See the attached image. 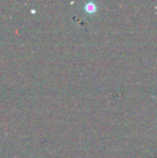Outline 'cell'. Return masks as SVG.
Returning a JSON list of instances; mask_svg holds the SVG:
<instances>
[{
	"instance_id": "cell-1",
	"label": "cell",
	"mask_w": 157,
	"mask_h": 158,
	"mask_svg": "<svg viewBox=\"0 0 157 158\" xmlns=\"http://www.w3.org/2000/svg\"><path fill=\"white\" fill-rule=\"evenodd\" d=\"M84 9H85L88 13H93V12L96 10V6H95L94 3H93V2H88V3L85 5Z\"/></svg>"
}]
</instances>
